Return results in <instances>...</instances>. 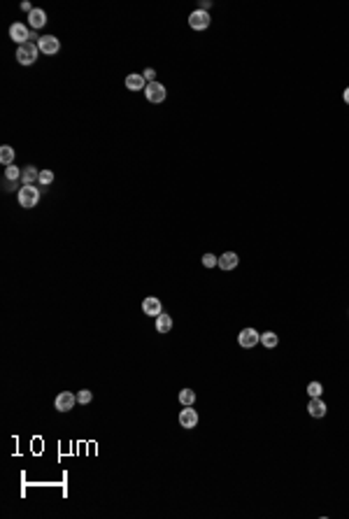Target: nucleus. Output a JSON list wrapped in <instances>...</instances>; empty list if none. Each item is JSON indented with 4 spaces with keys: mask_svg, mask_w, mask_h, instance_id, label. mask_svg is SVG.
<instances>
[{
    "mask_svg": "<svg viewBox=\"0 0 349 519\" xmlns=\"http://www.w3.org/2000/svg\"><path fill=\"white\" fill-rule=\"evenodd\" d=\"M38 54H40V47L33 44V42H26V44H19V49H16V61L21 66H33L38 61Z\"/></svg>",
    "mask_w": 349,
    "mask_h": 519,
    "instance_id": "nucleus-1",
    "label": "nucleus"
},
{
    "mask_svg": "<svg viewBox=\"0 0 349 519\" xmlns=\"http://www.w3.org/2000/svg\"><path fill=\"white\" fill-rule=\"evenodd\" d=\"M19 205L21 208H35L38 205V200H40V191L35 189V186H21L19 189Z\"/></svg>",
    "mask_w": 349,
    "mask_h": 519,
    "instance_id": "nucleus-2",
    "label": "nucleus"
},
{
    "mask_svg": "<svg viewBox=\"0 0 349 519\" xmlns=\"http://www.w3.org/2000/svg\"><path fill=\"white\" fill-rule=\"evenodd\" d=\"M38 47H40V54L54 56V54H58L60 42H58V38H54V35H42V38H38Z\"/></svg>",
    "mask_w": 349,
    "mask_h": 519,
    "instance_id": "nucleus-3",
    "label": "nucleus"
},
{
    "mask_svg": "<svg viewBox=\"0 0 349 519\" xmlns=\"http://www.w3.org/2000/svg\"><path fill=\"white\" fill-rule=\"evenodd\" d=\"M256 342H261V333H256V328H242L238 336V344L242 350H252L256 347Z\"/></svg>",
    "mask_w": 349,
    "mask_h": 519,
    "instance_id": "nucleus-4",
    "label": "nucleus"
},
{
    "mask_svg": "<svg viewBox=\"0 0 349 519\" xmlns=\"http://www.w3.org/2000/svg\"><path fill=\"white\" fill-rule=\"evenodd\" d=\"M10 38H12L14 42H19V44H26V42H30V38H35V35L30 33V28H28L26 24H12V26H10Z\"/></svg>",
    "mask_w": 349,
    "mask_h": 519,
    "instance_id": "nucleus-5",
    "label": "nucleus"
},
{
    "mask_svg": "<svg viewBox=\"0 0 349 519\" xmlns=\"http://www.w3.org/2000/svg\"><path fill=\"white\" fill-rule=\"evenodd\" d=\"M210 12H205V10H196V12L188 14V26L194 28V30H205V28L210 26Z\"/></svg>",
    "mask_w": 349,
    "mask_h": 519,
    "instance_id": "nucleus-6",
    "label": "nucleus"
},
{
    "mask_svg": "<svg viewBox=\"0 0 349 519\" xmlns=\"http://www.w3.org/2000/svg\"><path fill=\"white\" fill-rule=\"evenodd\" d=\"M144 96H147L149 102H163L168 94H166V86L161 82H149L147 88H144Z\"/></svg>",
    "mask_w": 349,
    "mask_h": 519,
    "instance_id": "nucleus-7",
    "label": "nucleus"
},
{
    "mask_svg": "<svg viewBox=\"0 0 349 519\" xmlns=\"http://www.w3.org/2000/svg\"><path fill=\"white\" fill-rule=\"evenodd\" d=\"M74 403H77V396H72L70 391H63V394H58L54 400V408L58 412H70L74 408Z\"/></svg>",
    "mask_w": 349,
    "mask_h": 519,
    "instance_id": "nucleus-8",
    "label": "nucleus"
},
{
    "mask_svg": "<svg viewBox=\"0 0 349 519\" xmlns=\"http://www.w3.org/2000/svg\"><path fill=\"white\" fill-rule=\"evenodd\" d=\"M198 412L191 408V405H186L184 410L180 412V424H182V428H196L198 426Z\"/></svg>",
    "mask_w": 349,
    "mask_h": 519,
    "instance_id": "nucleus-9",
    "label": "nucleus"
},
{
    "mask_svg": "<svg viewBox=\"0 0 349 519\" xmlns=\"http://www.w3.org/2000/svg\"><path fill=\"white\" fill-rule=\"evenodd\" d=\"M142 312L147 314V317H158L163 312V308H161V300L156 296H149V298H144L142 300Z\"/></svg>",
    "mask_w": 349,
    "mask_h": 519,
    "instance_id": "nucleus-10",
    "label": "nucleus"
},
{
    "mask_svg": "<svg viewBox=\"0 0 349 519\" xmlns=\"http://www.w3.org/2000/svg\"><path fill=\"white\" fill-rule=\"evenodd\" d=\"M44 24H47V12H44V10H40V7H35L33 12L28 14V26L35 30V28H42Z\"/></svg>",
    "mask_w": 349,
    "mask_h": 519,
    "instance_id": "nucleus-11",
    "label": "nucleus"
},
{
    "mask_svg": "<svg viewBox=\"0 0 349 519\" xmlns=\"http://www.w3.org/2000/svg\"><path fill=\"white\" fill-rule=\"evenodd\" d=\"M308 412H310V417L322 419L324 414H326V403H324L322 398H310V403H308Z\"/></svg>",
    "mask_w": 349,
    "mask_h": 519,
    "instance_id": "nucleus-12",
    "label": "nucleus"
},
{
    "mask_svg": "<svg viewBox=\"0 0 349 519\" xmlns=\"http://www.w3.org/2000/svg\"><path fill=\"white\" fill-rule=\"evenodd\" d=\"M238 263H240V258H238L235 252H226V254L219 256V268L222 270H233V268H238Z\"/></svg>",
    "mask_w": 349,
    "mask_h": 519,
    "instance_id": "nucleus-13",
    "label": "nucleus"
},
{
    "mask_svg": "<svg viewBox=\"0 0 349 519\" xmlns=\"http://www.w3.org/2000/svg\"><path fill=\"white\" fill-rule=\"evenodd\" d=\"M21 182H24V186H33L35 182H40V170L35 168V166H28V168H24Z\"/></svg>",
    "mask_w": 349,
    "mask_h": 519,
    "instance_id": "nucleus-14",
    "label": "nucleus"
},
{
    "mask_svg": "<svg viewBox=\"0 0 349 519\" xmlns=\"http://www.w3.org/2000/svg\"><path fill=\"white\" fill-rule=\"evenodd\" d=\"M126 88H130V91H142V88H147V84H144V77L142 74H126Z\"/></svg>",
    "mask_w": 349,
    "mask_h": 519,
    "instance_id": "nucleus-15",
    "label": "nucleus"
},
{
    "mask_svg": "<svg viewBox=\"0 0 349 519\" xmlns=\"http://www.w3.org/2000/svg\"><path fill=\"white\" fill-rule=\"evenodd\" d=\"M170 328H172V319H170L166 312H161V314L156 317V330H158V333H170Z\"/></svg>",
    "mask_w": 349,
    "mask_h": 519,
    "instance_id": "nucleus-16",
    "label": "nucleus"
},
{
    "mask_svg": "<svg viewBox=\"0 0 349 519\" xmlns=\"http://www.w3.org/2000/svg\"><path fill=\"white\" fill-rule=\"evenodd\" d=\"M261 344L263 347H268V350H275L277 344H280V338H277V333H272V330H266V333H261Z\"/></svg>",
    "mask_w": 349,
    "mask_h": 519,
    "instance_id": "nucleus-17",
    "label": "nucleus"
},
{
    "mask_svg": "<svg viewBox=\"0 0 349 519\" xmlns=\"http://www.w3.org/2000/svg\"><path fill=\"white\" fill-rule=\"evenodd\" d=\"M0 163H2L5 168L14 163V149L10 147V144H2V147H0Z\"/></svg>",
    "mask_w": 349,
    "mask_h": 519,
    "instance_id": "nucleus-18",
    "label": "nucleus"
},
{
    "mask_svg": "<svg viewBox=\"0 0 349 519\" xmlns=\"http://www.w3.org/2000/svg\"><path fill=\"white\" fill-rule=\"evenodd\" d=\"M21 175H24V170H21V168H16L14 163H12V166H7V168H5V180H7V182H16V180H19Z\"/></svg>",
    "mask_w": 349,
    "mask_h": 519,
    "instance_id": "nucleus-19",
    "label": "nucleus"
},
{
    "mask_svg": "<svg viewBox=\"0 0 349 519\" xmlns=\"http://www.w3.org/2000/svg\"><path fill=\"white\" fill-rule=\"evenodd\" d=\"M180 403L182 405H194L196 403V391L194 389H182L180 391Z\"/></svg>",
    "mask_w": 349,
    "mask_h": 519,
    "instance_id": "nucleus-20",
    "label": "nucleus"
},
{
    "mask_svg": "<svg viewBox=\"0 0 349 519\" xmlns=\"http://www.w3.org/2000/svg\"><path fill=\"white\" fill-rule=\"evenodd\" d=\"M308 394H310V398H322V394H324L322 382H310V384H308Z\"/></svg>",
    "mask_w": 349,
    "mask_h": 519,
    "instance_id": "nucleus-21",
    "label": "nucleus"
},
{
    "mask_svg": "<svg viewBox=\"0 0 349 519\" xmlns=\"http://www.w3.org/2000/svg\"><path fill=\"white\" fill-rule=\"evenodd\" d=\"M91 400H94V394H91V391H88V389H82L80 394H77V403H82V405H88V403H91Z\"/></svg>",
    "mask_w": 349,
    "mask_h": 519,
    "instance_id": "nucleus-22",
    "label": "nucleus"
},
{
    "mask_svg": "<svg viewBox=\"0 0 349 519\" xmlns=\"http://www.w3.org/2000/svg\"><path fill=\"white\" fill-rule=\"evenodd\" d=\"M202 266H205V268H216V266H219V258H216L214 254H205V256H202Z\"/></svg>",
    "mask_w": 349,
    "mask_h": 519,
    "instance_id": "nucleus-23",
    "label": "nucleus"
},
{
    "mask_svg": "<svg viewBox=\"0 0 349 519\" xmlns=\"http://www.w3.org/2000/svg\"><path fill=\"white\" fill-rule=\"evenodd\" d=\"M52 182H54V172H52V170H40V184L47 186V184H52Z\"/></svg>",
    "mask_w": 349,
    "mask_h": 519,
    "instance_id": "nucleus-24",
    "label": "nucleus"
},
{
    "mask_svg": "<svg viewBox=\"0 0 349 519\" xmlns=\"http://www.w3.org/2000/svg\"><path fill=\"white\" fill-rule=\"evenodd\" d=\"M142 77L147 80V84H149V82H156V70H154V68H147V70H144V74H142Z\"/></svg>",
    "mask_w": 349,
    "mask_h": 519,
    "instance_id": "nucleus-25",
    "label": "nucleus"
},
{
    "mask_svg": "<svg viewBox=\"0 0 349 519\" xmlns=\"http://www.w3.org/2000/svg\"><path fill=\"white\" fill-rule=\"evenodd\" d=\"M198 10H205V12H208V10H210V0H205V2H200V7H198Z\"/></svg>",
    "mask_w": 349,
    "mask_h": 519,
    "instance_id": "nucleus-26",
    "label": "nucleus"
},
{
    "mask_svg": "<svg viewBox=\"0 0 349 519\" xmlns=\"http://www.w3.org/2000/svg\"><path fill=\"white\" fill-rule=\"evenodd\" d=\"M342 98H344V102H347V105H349V86H347V88H344V94H342Z\"/></svg>",
    "mask_w": 349,
    "mask_h": 519,
    "instance_id": "nucleus-27",
    "label": "nucleus"
}]
</instances>
